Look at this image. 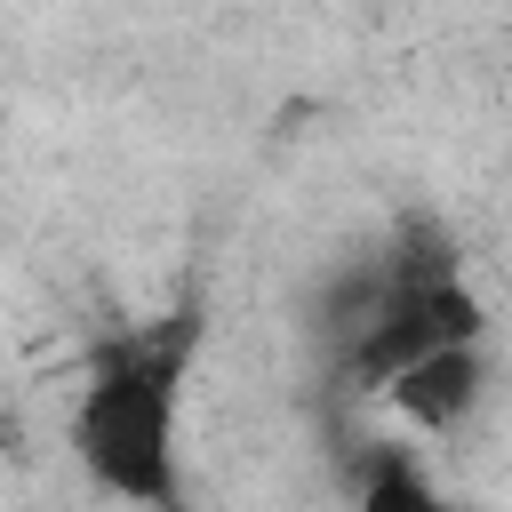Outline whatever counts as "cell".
<instances>
[{
    "label": "cell",
    "instance_id": "obj_2",
    "mask_svg": "<svg viewBox=\"0 0 512 512\" xmlns=\"http://www.w3.org/2000/svg\"><path fill=\"white\" fill-rule=\"evenodd\" d=\"M200 352V296L176 304L152 328H112L88 352L80 400H72V456L80 472L120 504H184L176 480V400L184 368Z\"/></svg>",
    "mask_w": 512,
    "mask_h": 512
},
{
    "label": "cell",
    "instance_id": "obj_4",
    "mask_svg": "<svg viewBox=\"0 0 512 512\" xmlns=\"http://www.w3.org/2000/svg\"><path fill=\"white\" fill-rule=\"evenodd\" d=\"M352 496H360L368 512H424V504H432V480L416 472L408 448L368 440V448H360V472H352Z\"/></svg>",
    "mask_w": 512,
    "mask_h": 512
},
{
    "label": "cell",
    "instance_id": "obj_1",
    "mask_svg": "<svg viewBox=\"0 0 512 512\" xmlns=\"http://www.w3.org/2000/svg\"><path fill=\"white\" fill-rule=\"evenodd\" d=\"M320 312H328L336 392H360V400H376L408 360H424L440 344L488 336V304L464 280L456 232L440 216H424V208H408L376 256H360L352 272H336V288H328Z\"/></svg>",
    "mask_w": 512,
    "mask_h": 512
},
{
    "label": "cell",
    "instance_id": "obj_3",
    "mask_svg": "<svg viewBox=\"0 0 512 512\" xmlns=\"http://www.w3.org/2000/svg\"><path fill=\"white\" fill-rule=\"evenodd\" d=\"M480 392H488V360H480V336H472V344H440V352L408 360L376 400H384L400 424H416V432L448 440V432L480 408Z\"/></svg>",
    "mask_w": 512,
    "mask_h": 512
}]
</instances>
